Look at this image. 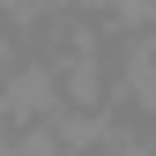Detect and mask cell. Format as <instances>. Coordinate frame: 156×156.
Listing matches in <instances>:
<instances>
[{"instance_id":"7a4b0ae2","label":"cell","mask_w":156,"mask_h":156,"mask_svg":"<svg viewBox=\"0 0 156 156\" xmlns=\"http://www.w3.org/2000/svg\"><path fill=\"white\" fill-rule=\"evenodd\" d=\"M0 156H60V141H52V126H15L0 134Z\"/></svg>"},{"instance_id":"3957f363","label":"cell","mask_w":156,"mask_h":156,"mask_svg":"<svg viewBox=\"0 0 156 156\" xmlns=\"http://www.w3.org/2000/svg\"><path fill=\"white\" fill-rule=\"evenodd\" d=\"M52 8H67V15H104V0H52Z\"/></svg>"},{"instance_id":"6da1fadb","label":"cell","mask_w":156,"mask_h":156,"mask_svg":"<svg viewBox=\"0 0 156 156\" xmlns=\"http://www.w3.org/2000/svg\"><path fill=\"white\" fill-rule=\"evenodd\" d=\"M52 112H60L52 60H15V67H0V134H15V126H45Z\"/></svg>"}]
</instances>
